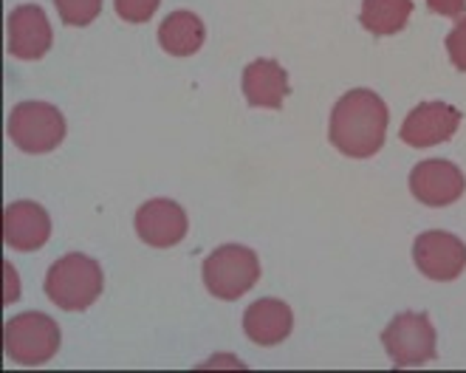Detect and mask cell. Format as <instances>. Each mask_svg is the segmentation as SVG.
<instances>
[{
	"mask_svg": "<svg viewBox=\"0 0 466 373\" xmlns=\"http://www.w3.org/2000/svg\"><path fill=\"white\" fill-rule=\"evenodd\" d=\"M447 55L458 71H466V17H458L455 29L447 35Z\"/></svg>",
	"mask_w": 466,
	"mask_h": 373,
	"instance_id": "obj_19",
	"label": "cell"
},
{
	"mask_svg": "<svg viewBox=\"0 0 466 373\" xmlns=\"http://www.w3.org/2000/svg\"><path fill=\"white\" fill-rule=\"evenodd\" d=\"M413 260L419 272L430 280L450 283L466 269V244L452 232L430 229L421 232L413 244Z\"/></svg>",
	"mask_w": 466,
	"mask_h": 373,
	"instance_id": "obj_7",
	"label": "cell"
},
{
	"mask_svg": "<svg viewBox=\"0 0 466 373\" xmlns=\"http://www.w3.org/2000/svg\"><path fill=\"white\" fill-rule=\"evenodd\" d=\"M4 348L17 365H46L60 351V326L40 311H25L6 323Z\"/></svg>",
	"mask_w": 466,
	"mask_h": 373,
	"instance_id": "obj_4",
	"label": "cell"
},
{
	"mask_svg": "<svg viewBox=\"0 0 466 373\" xmlns=\"http://www.w3.org/2000/svg\"><path fill=\"white\" fill-rule=\"evenodd\" d=\"M54 6L66 25H88L99 17L102 0H54Z\"/></svg>",
	"mask_w": 466,
	"mask_h": 373,
	"instance_id": "obj_17",
	"label": "cell"
},
{
	"mask_svg": "<svg viewBox=\"0 0 466 373\" xmlns=\"http://www.w3.org/2000/svg\"><path fill=\"white\" fill-rule=\"evenodd\" d=\"M381 345L393 368H421L435 359V328L427 314L404 311L390 319V326L381 331Z\"/></svg>",
	"mask_w": 466,
	"mask_h": 373,
	"instance_id": "obj_6",
	"label": "cell"
},
{
	"mask_svg": "<svg viewBox=\"0 0 466 373\" xmlns=\"http://www.w3.org/2000/svg\"><path fill=\"white\" fill-rule=\"evenodd\" d=\"M46 295L63 311H82L94 306L102 295V266L79 252L60 257L51 263L46 275Z\"/></svg>",
	"mask_w": 466,
	"mask_h": 373,
	"instance_id": "obj_2",
	"label": "cell"
},
{
	"mask_svg": "<svg viewBox=\"0 0 466 373\" xmlns=\"http://www.w3.org/2000/svg\"><path fill=\"white\" fill-rule=\"evenodd\" d=\"M289 94V74L274 60H255L243 68V96L252 108L278 111Z\"/></svg>",
	"mask_w": 466,
	"mask_h": 373,
	"instance_id": "obj_13",
	"label": "cell"
},
{
	"mask_svg": "<svg viewBox=\"0 0 466 373\" xmlns=\"http://www.w3.org/2000/svg\"><path fill=\"white\" fill-rule=\"evenodd\" d=\"M158 4L161 0H114L116 15L125 23H147L156 15Z\"/></svg>",
	"mask_w": 466,
	"mask_h": 373,
	"instance_id": "obj_18",
	"label": "cell"
},
{
	"mask_svg": "<svg viewBox=\"0 0 466 373\" xmlns=\"http://www.w3.org/2000/svg\"><path fill=\"white\" fill-rule=\"evenodd\" d=\"M51 235L48 212L35 201H15L4 209V241L17 252L40 249Z\"/></svg>",
	"mask_w": 466,
	"mask_h": 373,
	"instance_id": "obj_11",
	"label": "cell"
},
{
	"mask_svg": "<svg viewBox=\"0 0 466 373\" xmlns=\"http://www.w3.org/2000/svg\"><path fill=\"white\" fill-rule=\"evenodd\" d=\"M9 139L23 153H51L66 139V119L48 102H20L9 114Z\"/></svg>",
	"mask_w": 466,
	"mask_h": 373,
	"instance_id": "obj_5",
	"label": "cell"
},
{
	"mask_svg": "<svg viewBox=\"0 0 466 373\" xmlns=\"http://www.w3.org/2000/svg\"><path fill=\"white\" fill-rule=\"evenodd\" d=\"M260 277V260L249 247H218L204 260V286L218 300H238Z\"/></svg>",
	"mask_w": 466,
	"mask_h": 373,
	"instance_id": "obj_3",
	"label": "cell"
},
{
	"mask_svg": "<svg viewBox=\"0 0 466 373\" xmlns=\"http://www.w3.org/2000/svg\"><path fill=\"white\" fill-rule=\"evenodd\" d=\"M461 111L447 102H421L407 114L399 139L410 147H432L455 136L461 127Z\"/></svg>",
	"mask_w": 466,
	"mask_h": 373,
	"instance_id": "obj_8",
	"label": "cell"
},
{
	"mask_svg": "<svg viewBox=\"0 0 466 373\" xmlns=\"http://www.w3.org/2000/svg\"><path fill=\"white\" fill-rule=\"evenodd\" d=\"M410 15H413V0H362L360 23L370 35H396L401 32Z\"/></svg>",
	"mask_w": 466,
	"mask_h": 373,
	"instance_id": "obj_16",
	"label": "cell"
},
{
	"mask_svg": "<svg viewBox=\"0 0 466 373\" xmlns=\"http://www.w3.org/2000/svg\"><path fill=\"white\" fill-rule=\"evenodd\" d=\"M204 23L193 12H173L158 25V43L173 57H189L204 45Z\"/></svg>",
	"mask_w": 466,
	"mask_h": 373,
	"instance_id": "obj_15",
	"label": "cell"
},
{
	"mask_svg": "<svg viewBox=\"0 0 466 373\" xmlns=\"http://www.w3.org/2000/svg\"><path fill=\"white\" fill-rule=\"evenodd\" d=\"M136 232L153 249H170L187 235V212L170 198H153L136 212Z\"/></svg>",
	"mask_w": 466,
	"mask_h": 373,
	"instance_id": "obj_10",
	"label": "cell"
},
{
	"mask_svg": "<svg viewBox=\"0 0 466 373\" xmlns=\"http://www.w3.org/2000/svg\"><path fill=\"white\" fill-rule=\"evenodd\" d=\"M294 326V314L283 300H258L243 314V331L258 345H280Z\"/></svg>",
	"mask_w": 466,
	"mask_h": 373,
	"instance_id": "obj_14",
	"label": "cell"
},
{
	"mask_svg": "<svg viewBox=\"0 0 466 373\" xmlns=\"http://www.w3.org/2000/svg\"><path fill=\"white\" fill-rule=\"evenodd\" d=\"M466 190V178L461 167L447 158H427L410 173V193L427 207H450Z\"/></svg>",
	"mask_w": 466,
	"mask_h": 373,
	"instance_id": "obj_9",
	"label": "cell"
},
{
	"mask_svg": "<svg viewBox=\"0 0 466 373\" xmlns=\"http://www.w3.org/2000/svg\"><path fill=\"white\" fill-rule=\"evenodd\" d=\"M388 119V105L376 91L353 88L334 105L328 139L348 158H370L385 145Z\"/></svg>",
	"mask_w": 466,
	"mask_h": 373,
	"instance_id": "obj_1",
	"label": "cell"
},
{
	"mask_svg": "<svg viewBox=\"0 0 466 373\" xmlns=\"http://www.w3.org/2000/svg\"><path fill=\"white\" fill-rule=\"evenodd\" d=\"M51 25L40 6H17L9 15V55L17 60H40L51 48Z\"/></svg>",
	"mask_w": 466,
	"mask_h": 373,
	"instance_id": "obj_12",
	"label": "cell"
},
{
	"mask_svg": "<svg viewBox=\"0 0 466 373\" xmlns=\"http://www.w3.org/2000/svg\"><path fill=\"white\" fill-rule=\"evenodd\" d=\"M6 297H4V303H12V300H17L20 295H17V275L12 272V266L6 263Z\"/></svg>",
	"mask_w": 466,
	"mask_h": 373,
	"instance_id": "obj_21",
	"label": "cell"
},
{
	"mask_svg": "<svg viewBox=\"0 0 466 373\" xmlns=\"http://www.w3.org/2000/svg\"><path fill=\"white\" fill-rule=\"evenodd\" d=\"M430 12L444 15V17H461L466 9V0H427Z\"/></svg>",
	"mask_w": 466,
	"mask_h": 373,
	"instance_id": "obj_20",
	"label": "cell"
}]
</instances>
